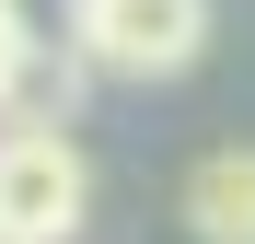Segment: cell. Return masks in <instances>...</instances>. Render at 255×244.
<instances>
[{
  "label": "cell",
  "mask_w": 255,
  "mask_h": 244,
  "mask_svg": "<svg viewBox=\"0 0 255 244\" xmlns=\"http://www.w3.org/2000/svg\"><path fill=\"white\" fill-rule=\"evenodd\" d=\"M23 58H35V35H23L12 12H0V105H12V81H23Z\"/></svg>",
  "instance_id": "cell-6"
},
{
  "label": "cell",
  "mask_w": 255,
  "mask_h": 244,
  "mask_svg": "<svg viewBox=\"0 0 255 244\" xmlns=\"http://www.w3.org/2000/svg\"><path fill=\"white\" fill-rule=\"evenodd\" d=\"M174 221H186L197 244H255V140H221V151L186 163Z\"/></svg>",
  "instance_id": "cell-3"
},
{
  "label": "cell",
  "mask_w": 255,
  "mask_h": 244,
  "mask_svg": "<svg viewBox=\"0 0 255 244\" xmlns=\"http://www.w3.org/2000/svg\"><path fill=\"white\" fill-rule=\"evenodd\" d=\"M0 12H12L35 47H70V12H81V0H0Z\"/></svg>",
  "instance_id": "cell-5"
},
{
  "label": "cell",
  "mask_w": 255,
  "mask_h": 244,
  "mask_svg": "<svg viewBox=\"0 0 255 244\" xmlns=\"http://www.w3.org/2000/svg\"><path fill=\"white\" fill-rule=\"evenodd\" d=\"M70 58L93 81H186L209 58V0H81Z\"/></svg>",
  "instance_id": "cell-1"
},
{
  "label": "cell",
  "mask_w": 255,
  "mask_h": 244,
  "mask_svg": "<svg viewBox=\"0 0 255 244\" xmlns=\"http://www.w3.org/2000/svg\"><path fill=\"white\" fill-rule=\"evenodd\" d=\"M81 81H93V70H81L70 47H35L23 81H12V105H0V128H70V116H81Z\"/></svg>",
  "instance_id": "cell-4"
},
{
  "label": "cell",
  "mask_w": 255,
  "mask_h": 244,
  "mask_svg": "<svg viewBox=\"0 0 255 244\" xmlns=\"http://www.w3.org/2000/svg\"><path fill=\"white\" fill-rule=\"evenodd\" d=\"M93 221V163L70 128H0V244H70Z\"/></svg>",
  "instance_id": "cell-2"
}]
</instances>
